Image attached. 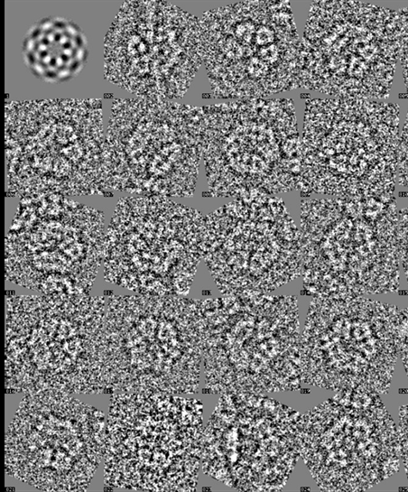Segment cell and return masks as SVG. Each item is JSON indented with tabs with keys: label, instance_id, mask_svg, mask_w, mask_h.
<instances>
[{
	"label": "cell",
	"instance_id": "6da1fadb",
	"mask_svg": "<svg viewBox=\"0 0 408 492\" xmlns=\"http://www.w3.org/2000/svg\"><path fill=\"white\" fill-rule=\"evenodd\" d=\"M26 67L39 79L61 83L76 77L88 56L87 38L71 20L50 16L33 23L22 47Z\"/></svg>",
	"mask_w": 408,
	"mask_h": 492
}]
</instances>
